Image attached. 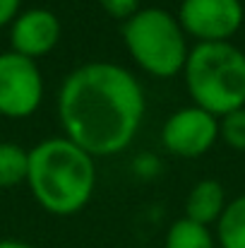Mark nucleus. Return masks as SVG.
I'll return each mask as SVG.
<instances>
[{
  "label": "nucleus",
  "mask_w": 245,
  "mask_h": 248,
  "mask_svg": "<svg viewBox=\"0 0 245 248\" xmlns=\"http://www.w3.org/2000/svg\"><path fill=\"white\" fill-rule=\"evenodd\" d=\"M58 116L65 138L91 157L123 152L144 116L140 82L115 63H86L60 87Z\"/></svg>",
  "instance_id": "nucleus-1"
},
{
  "label": "nucleus",
  "mask_w": 245,
  "mask_h": 248,
  "mask_svg": "<svg viewBox=\"0 0 245 248\" xmlns=\"http://www.w3.org/2000/svg\"><path fill=\"white\" fill-rule=\"evenodd\" d=\"M27 183L46 212L68 217L89 202L96 186V164L68 138H51L29 152Z\"/></svg>",
  "instance_id": "nucleus-2"
},
{
  "label": "nucleus",
  "mask_w": 245,
  "mask_h": 248,
  "mask_svg": "<svg viewBox=\"0 0 245 248\" xmlns=\"http://www.w3.org/2000/svg\"><path fill=\"white\" fill-rule=\"evenodd\" d=\"M185 84L195 106L221 118L245 106V53L229 44H197L185 61Z\"/></svg>",
  "instance_id": "nucleus-3"
},
{
  "label": "nucleus",
  "mask_w": 245,
  "mask_h": 248,
  "mask_svg": "<svg viewBox=\"0 0 245 248\" xmlns=\"http://www.w3.org/2000/svg\"><path fill=\"white\" fill-rule=\"evenodd\" d=\"M123 39L135 63L154 78H173L185 68L187 44L178 19L161 7L137 10L125 19Z\"/></svg>",
  "instance_id": "nucleus-4"
},
{
  "label": "nucleus",
  "mask_w": 245,
  "mask_h": 248,
  "mask_svg": "<svg viewBox=\"0 0 245 248\" xmlns=\"http://www.w3.org/2000/svg\"><path fill=\"white\" fill-rule=\"evenodd\" d=\"M43 96V78L31 58L14 51L0 53V116L27 118Z\"/></svg>",
  "instance_id": "nucleus-5"
},
{
  "label": "nucleus",
  "mask_w": 245,
  "mask_h": 248,
  "mask_svg": "<svg viewBox=\"0 0 245 248\" xmlns=\"http://www.w3.org/2000/svg\"><path fill=\"white\" fill-rule=\"evenodd\" d=\"M245 12L241 0H183L178 24L200 44L229 41L243 27Z\"/></svg>",
  "instance_id": "nucleus-6"
},
{
  "label": "nucleus",
  "mask_w": 245,
  "mask_h": 248,
  "mask_svg": "<svg viewBox=\"0 0 245 248\" xmlns=\"http://www.w3.org/2000/svg\"><path fill=\"white\" fill-rule=\"evenodd\" d=\"M219 138V118L200 106H187L168 116L163 123V147L175 157H202Z\"/></svg>",
  "instance_id": "nucleus-7"
},
{
  "label": "nucleus",
  "mask_w": 245,
  "mask_h": 248,
  "mask_svg": "<svg viewBox=\"0 0 245 248\" xmlns=\"http://www.w3.org/2000/svg\"><path fill=\"white\" fill-rule=\"evenodd\" d=\"M58 39H60V22L51 10H27L17 15L10 29L12 51L31 61L51 53Z\"/></svg>",
  "instance_id": "nucleus-8"
},
{
  "label": "nucleus",
  "mask_w": 245,
  "mask_h": 248,
  "mask_svg": "<svg viewBox=\"0 0 245 248\" xmlns=\"http://www.w3.org/2000/svg\"><path fill=\"white\" fill-rule=\"evenodd\" d=\"M226 193L224 186L214 178H204L200 183L192 186V190L187 193L185 200V219L197 222L202 227H209L214 222H219V217L226 210Z\"/></svg>",
  "instance_id": "nucleus-9"
},
{
  "label": "nucleus",
  "mask_w": 245,
  "mask_h": 248,
  "mask_svg": "<svg viewBox=\"0 0 245 248\" xmlns=\"http://www.w3.org/2000/svg\"><path fill=\"white\" fill-rule=\"evenodd\" d=\"M216 239L221 248H245V195L226 205L216 222Z\"/></svg>",
  "instance_id": "nucleus-10"
},
{
  "label": "nucleus",
  "mask_w": 245,
  "mask_h": 248,
  "mask_svg": "<svg viewBox=\"0 0 245 248\" xmlns=\"http://www.w3.org/2000/svg\"><path fill=\"white\" fill-rule=\"evenodd\" d=\"M163 248H216V241L209 227H202L183 217L168 227Z\"/></svg>",
  "instance_id": "nucleus-11"
},
{
  "label": "nucleus",
  "mask_w": 245,
  "mask_h": 248,
  "mask_svg": "<svg viewBox=\"0 0 245 248\" xmlns=\"http://www.w3.org/2000/svg\"><path fill=\"white\" fill-rule=\"evenodd\" d=\"M29 152L12 142H0V188H12L27 181Z\"/></svg>",
  "instance_id": "nucleus-12"
},
{
  "label": "nucleus",
  "mask_w": 245,
  "mask_h": 248,
  "mask_svg": "<svg viewBox=\"0 0 245 248\" xmlns=\"http://www.w3.org/2000/svg\"><path fill=\"white\" fill-rule=\"evenodd\" d=\"M219 135L229 147L245 152V106L219 118Z\"/></svg>",
  "instance_id": "nucleus-13"
},
{
  "label": "nucleus",
  "mask_w": 245,
  "mask_h": 248,
  "mask_svg": "<svg viewBox=\"0 0 245 248\" xmlns=\"http://www.w3.org/2000/svg\"><path fill=\"white\" fill-rule=\"evenodd\" d=\"M99 2L115 19H130L140 10V0H99Z\"/></svg>",
  "instance_id": "nucleus-14"
},
{
  "label": "nucleus",
  "mask_w": 245,
  "mask_h": 248,
  "mask_svg": "<svg viewBox=\"0 0 245 248\" xmlns=\"http://www.w3.org/2000/svg\"><path fill=\"white\" fill-rule=\"evenodd\" d=\"M22 0H0V27L12 24L17 19V10H19Z\"/></svg>",
  "instance_id": "nucleus-15"
},
{
  "label": "nucleus",
  "mask_w": 245,
  "mask_h": 248,
  "mask_svg": "<svg viewBox=\"0 0 245 248\" xmlns=\"http://www.w3.org/2000/svg\"><path fill=\"white\" fill-rule=\"evenodd\" d=\"M0 248H31V246H29V244H22V241L5 239V241H0Z\"/></svg>",
  "instance_id": "nucleus-16"
}]
</instances>
